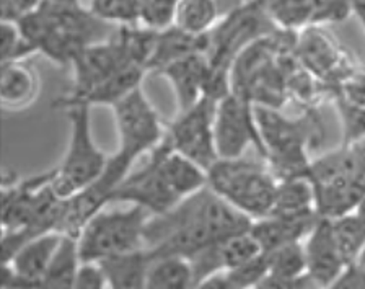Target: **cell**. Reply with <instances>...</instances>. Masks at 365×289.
Listing matches in <instances>:
<instances>
[{"mask_svg": "<svg viewBox=\"0 0 365 289\" xmlns=\"http://www.w3.org/2000/svg\"><path fill=\"white\" fill-rule=\"evenodd\" d=\"M324 289H365V266L347 265L342 273Z\"/></svg>", "mask_w": 365, "mask_h": 289, "instance_id": "obj_32", "label": "cell"}, {"mask_svg": "<svg viewBox=\"0 0 365 289\" xmlns=\"http://www.w3.org/2000/svg\"><path fill=\"white\" fill-rule=\"evenodd\" d=\"M310 26L342 24L354 15V0H310Z\"/></svg>", "mask_w": 365, "mask_h": 289, "instance_id": "obj_30", "label": "cell"}, {"mask_svg": "<svg viewBox=\"0 0 365 289\" xmlns=\"http://www.w3.org/2000/svg\"><path fill=\"white\" fill-rule=\"evenodd\" d=\"M38 76L23 61L2 62L0 72V100L7 108H25L36 98Z\"/></svg>", "mask_w": 365, "mask_h": 289, "instance_id": "obj_17", "label": "cell"}, {"mask_svg": "<svg viewBox=\"0 0 365 289\" xmlns=\"http://www.w3.org/2000/svg\"><path fill=\"white\" fill-rule=\"evenodd\" d=\"M150 257L145 248L116 255L100 262L110 289H147Z\"/></svg>", "mask_w": 365, "mask_h": 289, "instance_id": "obj_16", "label": "cell"}, {"mask_svg": "<svg viewBox=\"0 0 365 289\" xmlns=\"http://www.w3.org/2000/svg\"><path fill=\"white\" fill-rule=\"evenodd\" d=\"M82 263L83 262L78 252V239L64 234L54 260L39 280L38 289H73Z\"/></svg>", "mask_w": 365, "mask_h": 289, "instance_id": "obj_21", "label": "cell"}, {"mask_svg": "<svg viewBox=\"0 0 365 289\" xmlns=\"http://www.w3.org/2000/svg\"><path fill=\"white\" fill-rule=\"evenodd\" d=\"M319 289L308 275L302 278H282L276 275H267L255 289Z\"/></svg>", "mask_w": 365, "mask_h": 289, "instance_id": "obj_35", "label": "cell"}, {"mask_svg": "<svg viewBox=\"0 0 365 289\" xmlns=\"http://www.w3.org/2000/svg\"><path fill=\"white\" fill-rule=\"evenodd\" d=\"M108 281L98 263H82L73 289H106Z\"/></svg>", "mask_w": 365, "mask_h": 289, "instance_id": "obj_34", "label": "cell"}, {"mask_svg": "<svg viewBox=\"0 0 365 289\" xmlns=\"http://www.w3.org/2000/svg\"><path fill=\"white\" fill-rule=\"evenodd\" d=\"M145 72L147 71L140 66H125L116 73V76H113L110 81L101 83L100 87L91 90L87 95H83L82 98L68 103L62 110L71 108V106H88V108H91V106L95 105H110L113 108L118 101H121L124 98V96L133 93L137 88H140V82L142 78H144Z\"/></svg>", "mask_w": 365, "mask_h": 289, "instance_id": "obj_18", "label": "cell"}, {"mask_svg": "<svg viewBox=\"0 0 365 289\" xmlns=\"http://www.w3.org/2000/svg\"><path fill=\"white\" fill-rule=\"evenodd\" d=\"M359 265L365 266V248H364V252H362V255H361V258H359Z\"/></svg>", "mask_w": 365, "mask_h": 289, "instance_id": "obj_40", "label": "cell"}, {"mask_svg": "<svg viewBox=\"0 0 365 289\" xmlns=\"http://www.w3.org/2000/svg\"><path fill=\"white\" fill-rule=\"evenodd\" d=\"M354 15L361 21L365 31V0H354Z\"/></svg>", "mask_w": 365, "mask_h": 289, "instance_id": "obj_37", "label": "cell"}, {"mask_svg": "<svg viewBox=\"0 0 365 289\" xmlns=\"http://www.w3.org/2000/svg\"><path fill=\"white\" fill-rule=\"evenodd\" d=\"M113 201H129L133 206L145 209L147 213L165 214L182 201L178 193L171 186L167 173L163 172L160 161V144L148 152L147 162L135 172L128 175L116 193Z\"/></svg>", "mask_w": 365, "mask_h": 289, "instance_id": "obj_9", "label": "cell"}, {"mask_svg": "<svg viewBox=\"0 0 365 289\" xmlns=\"http://www.w3.org/2000/svg\"><path fill=\"white\" fill-rule=\"evenodd\" d=\"M192 265L182 257L153 258L147 275V289H194Z\"/></svg>", "mask_w": 365, "mask_h": 289, "instance_id": "obj_23", "label": "cell"}, {"mask_svg": "<svg viewBox=\"0 0 365 289\" xmlns=\"http://www.w3.org/2000/svg\"><path fill=\"white\" fill-rule=\"evenodd\" d=\"M194 289H243L232 280L227 271H220L212 276L205 278L201 283H197Z\"/></svg>", "mask_w": 365, "mask_h": 289, "instance_id": "obj_36", "label": "cell"}, {"mask_svg": "<svg viewBox=\"0 0 365 289\" xmlns=\"http://www.w3.org/2000/svg\"><path fill=\"white\" fill-rule=\"evenodd\" d=\"M253 223L247 214L205 186L168 213L148 218L144 247L150 260L162 257L191 260L205 248L250 232Z\"/></svg>", "mask_w": 365, "mask_h": 289, "instance_id": "obj_1", "label": "cell"}, {"mask_svg": "<svg viewBox=\"0 0 365 289\" xmlns=\"http://www.w3.org/2000/svg\"><path fill=\"white\" fill-rule=\"evenodd\" d=\"M277 30H305L312 21L310 0H258Z\"/></svg>", "mask_w": 365, "mask_h": 289, "instance_id": "obj_24", "label": "cell"}, {"mask_svg": "<svg viewBox=\"0 0 365 289\" xmlns=\"http://www.w3.org/2000/svg\"><path fill=\"white\" fill-rule=\"evenodd\" d=\"M233 281L243 289H255L264 278L271 273L269 257L262 252L258 257L250 260L248 263L238 266L235 270L227 271Z\"/></svg>", "mask_w": 365, "mask_h": 289, "instance_id": "obj_31", "label": "cell"}, {"mask_svg": "<svg viewBox=\"0 0 365 289\" xmlns=\"http://www.w3.org/2000/svg\"><path fill=\"white\" fill-rule=\"evenodd\" d=\"M279 178L271 166L240 157L217 161L207 172V186L253 220L271 216Z\"/></svg>", "mask_w": 365, "mask_h": 289, "instance_id": "obj_3", "label": "cell"}, {"mask_svg": "<svg viewBox=\"0 0 365 289\" xmlns=\"http://www.w3.org/2000/svg\"><path fill=\"white\" fill-rule=\"evenodd\" d=\"M46 2L54 4V5H62V7H78L80 0H46Z\"/></svg>", "mask_w": 365, "mask_h": 289, "instance_id": "obj_38", "label": "cell"}, {"mask_svg": "<svg viewBox=\"0 0 365 289\" xmlns=\"http://www.w3.org/2000/svg\"><path fill=\"white\" fill-rule=\"evenodd\" d=\"M219 252L222 266H224L225 271H230L245 263H248L250 260L256 258L264 250H262L259 242L255 239V235L251 234L250 230L245 232V234H240L232 237V239L220 242Z\"/></svg>", "mask_w": 365, "mask_h": 289, "instance_id": "obj_27", "label": "cell"}, {"mask_svg": "<svg viewBox=\"0 0 365 289\" xmlns=\"http://www.w3.org/2000/svg\"><path fill=\"white\" fill-rule=\"evenodd\" d=\"M140 0H91V12L108 24L137 25L140 21Z\"/></svg>", "mask_w": 365, "mask_h": 289, "instance_id": "obj_28", "label": "cell"}, {"mask_svg": "<svg viewBox=\"0 0 365 289\" xmlns=\"http://www.w3.org/2000/svg\"><path fill=\"white\" fill-rule=\"evenodd\" d=\"M299 49L300 59L304 61L307 69L318 77H329L341 66L338 48L319 31V26L305 28V33L299 39Z\"/></svg>", "mask_w": 365, "mask_h": 289, "instance_id": "obj_19", "label": "cell"}, {"mask_svg": "<svg viewBox=\"0 0 365 289\" xmlns=\"http://www.w3.org/2000/svg\"><path fill=\"white\" fill-rule=\"evenodd\" d=\"M318 214H304V216H267L253 223L251 234L259 242L264 252L285 245L290 242H302L310 234L317 224Z\"/></svg>", "mask_w": 365, "mask_h": 289, "instance_id": "obj_14", "label": "cell"}, {"mask_svg": "<svg viewBox=\"0 0 365 289\" xmlns=\"http://www.w3.org/2000/svg\"><path fill=\"white\" fill-rule=\"evenodd\" d=\"M304 245L307 255V275L319 289H324L347 266L341 255L338 242H336L331 219L318 218L310 234L305 237Z\"/></svg>", "mask_w": 365, "mask_h": 289, "instance_id": "obj_11", "label": "cell"}, {"mask_svg": "<svg viewBox=\"0 0 365 289\" xmlns=\"http://www.w3.org/2000/svg\"><path fill=\"white\" fill-rule=\"evenodd\" d=\"M43 0H0L2 21H19L23 16L36 10Z\"/></svg>", "mask_w": 365, "mask_h": 289, "instance_id": "obj_33", "label": "cell"}, {"mask_svg": "<svg viewBox=\"0 0 365 289\" xmlns=\"http://www.w3.org/2000/svg\"><path fill=\"white\" fill-rule=\"evenodd\" d=\"M312 289H317V288H312Z\"/></svg>", "mask_w": 365, "mask_h": 289, "instance_id": "obj_41", "label": "cell"}, {"mask_svg": "<svg viewBox=\"0 0 365 289\" xmlns=\"http://www.w3.org/2000/svg\"><path fill=\"white\" fill-rule=\"evenodd\" d=\"M209 46V35L196 36L176 28L175 25L167 30L158 31L157 43L152 58L148 61L147 71L160 72L165 67L181 61L192 54H205Z\"/></svg>", "mask_w": 365, "mask_h": 289, "instance_id": "obj_15", "label": "cell"}, {"mask_svg": "<svg viewBox=\"0 0 365 289\" xmlns=\"http://www.w3.org/2000/svg\"><path fill=\"white\" fill-rule=\"evenodd\" d=\"M158 73L170 81L181 113L190 110L205 96L210 64L205 54H192L167 66Z\"/></svg>", "mask_w": 365, "mask_h": 289, "instance_id": "obj_12", "label": "cell"}, {"mask_svg": "<svg viewBox=\"0 0 365 289\" xmlns=\"http://www.w3.org/2000/svg\"><path fill=\"white\" fill-rule=\"evenodd\" d=\"M269 257L271 275L282 278H302L307 275V255L304 242H290L266 252Z\"/></svg>", "mask_w": 365, "mask_h": 289, "instance_id": "obj_26", "label": "cell"}, {"mask_svg": "<svg viewBox=\"0 0 365 289\" xmlns=\"http://www.w3.org/2000/svg\"><path fill=\"white\" fill-rule=\"evenodd\" d=\"M145 209L130 206L119 211H105L88 220L78 235V252L83 263H100L116 255L140 250L144 247Z\"/></svg>", "mask_w": 365, "mask_h": 289, "instance_id": "obj_4", "label": "cell"}, {"mask_svg": "<svg viewBox=\"0 0 365 289\" xmlns=\"http://www.w3.org/2000/svg\"><path fill=\"white\" fill-rule=\"evenodd\" d=\"M15 24L34 51L56 64H72L85 48L106 41L116 30L82 5L62 7L46 0Z\"/></svg>", "mask_w": 365, "mask_h": 289, "instance_id": "obj_2", "label": "cell"}, {"mask_svg": "<svg viewBox=\"0 0 365 289\" xmlns=\"http://www.w3.org/2000/svg\"><path fill=\"white\" fill-rule=\"evenodd\" d=\"M67 116L71 138L61 166L54 168L53 180L54 191L66 201L98 180L110 161L91 136L88 106H71L67 108Z\"/></svg>", "mask_w": 365, "mask_h": 289, "instance_id": "obj_5", "label": "cell"}, {"mask_svg": "<svg viewBox=\"0 0 365 289\" xmlns=\"http://www.w3.org/2000/svg\"><path fill=\"white\" fill-rule=\"evenodd\" d=\"M317 213L315 186L308 177L279 180L271 216H304Z\"/></svg>", "mask_w": 365, "mask_h": 289, "instance_id": "obj_20", "label": "cell"}, {"mask_svg": "<svg viewBox=\"0 0 365 289\" xmlns=\"http://www.w3.org/2000/svg\"><path fill=\"white\" fill-rule=\"evenodd\" d=\"M214 133L219 161L245 157L250 147H255L258 154L266 158L255 105L247 98L230 93L217 101Z\"/></svg>", "mask_w": 365, "mask_h": 289, "instance_id": "obj_6", "label": "cell"}, {"mask_svg": "<svg viewBox=\"0 0 365 289\" xmlns=\"http://www.w3.org/2000/svg\"><path fill=\"white\" fill-rule=\"evenodd\" d=\"M215 106V100L204 96L190 110L181 111L165 134L171 149L197 163L205 172L219 161L214 133Z\"/></svg>", "mask_w": 365, "mask_h": 289, "instance_id": "obj_7", "label": "cell"}, {"mask_svg": "<svg viewBox=\"0 0 365 289\" xmlns=\"http://www.w3.org/2000/svg\"><path fill=\"white\" fill-rule=\"evenodd\" d=\"M228 2L235 4V7L238 9V7H242V5H245V4H251V2H255V0H228Z\"/></svg>", "mask_w": 365, "mask_h": 289, "instance_id": "obj_39", "label": "cell"}, {"mask_svg": "<svg viewBox=\"0 0 365 289\" xmlns=\"http://www.w3.org/2000/svg\"><path fill=\"white\" fill-rule=\"evenodd\" d=\"M222 16L219 0H180L173 25L196 36L209 35Z\"/></svg>", "mask_w": 365, "mask_h": 289, "instance_id": "obj_22", "label": "cell"}, {"mask_svg": "<svg viewBox=\"0 0 365 289\" xmlns=\"http://www.w3.org/2000/svg\"><path fill=\"white\" fill-rule=\"evenodd\" d=\"M62 237H64L62 232H49V234L34 237L14 255L10 262L4 263V266H9L15 275L25 278L38 289L39 280L59 250Z\"/></svg>", "mask_w": 365, "mask_h": 289, "instance_id": "obj_13", "label": "cell"}, {"mask_svg": "<svg viewBox=\"0 0 365 289\" xmlns=\"http://www.w3.org/2000/svg\"><path fill=\"white\" fill-rule=\"evenodd\" d=\"M114 121L119 134V151L133 158L148 154L165 139L162 121L157 110L144 93L137 88L113 106Z\"/></svg>", "mask_w": 365, "mask_h": 289, "instance_id": "obj_8", "label": "cell"}, {"mask_svg": "<svg viewBox=\"0 0 365 289\" xmlns=\"http://www.w3.org/2000/svg\"><path fill=\"white\" fill-rule=\"evenodd\" d=\"M129 64L130 62L125 58L121 44L114 38V33L106 41L91 44L82 53H78L76 59L72 61L73 83L71 92L62 95L54 105L57 108H64L68 103L82 98L83 95L110 81L123 67Z\"/></svg>", "mask_w": 365, "mask_h": 289, "instance_id": "obj_10", "label": "cell"}, {"mask_svg": "<svg viewBox=\"0 0 365 289\" xmlns=\"http://www.w3.org/2000/svg\"><path fill=\"white\" fill-rule=\"evenodd\" d=\"M36 53L30 43L23 38L15 21H2L0 25V56L2 62H19Z\"/></svg>", "mask_w": 365, "mask_h": 289, "instance_id": "obj_29", "label": "cell"}, {"mask_svg": "<svg viewBox=\"0 0 365 289\" xmlns=\"http://www.w3.org/2000/svg\"><path fill=\"white\" fill-rule=\"evenodd\" d=\"M333 232L346 265L359 263L365 248V218L357 211L331 219Z\"/></svg>", "mask_w": 365, "mask_h": 289, "instance_id": "obj_25", "label": "cell"}]
</instances>
